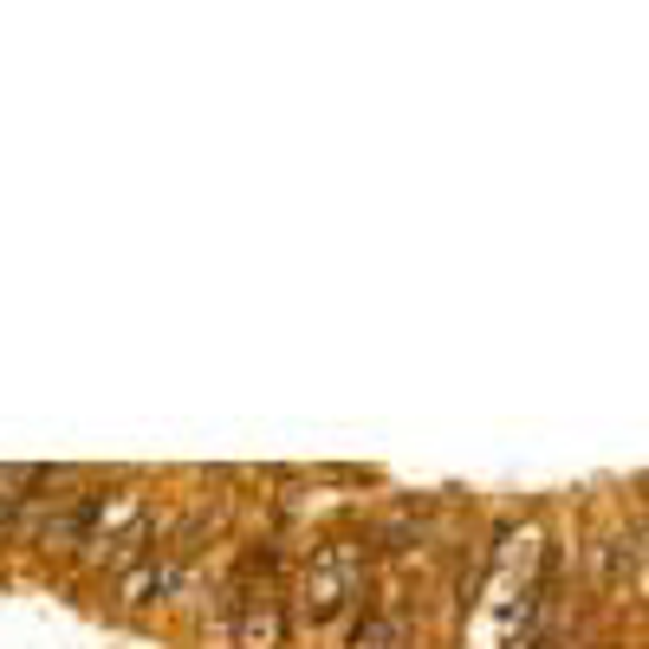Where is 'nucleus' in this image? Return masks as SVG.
Listing matches in <instances>:
<instances>
[{
	"label": "nucleus",
	"mask_w": 649,
	"mask_h": 649,
	"mask_svg": "<svg viewBox=\"0 0 649 649\" xmlns=\"http://www.w3.org/2000/svg\"><path fill=\"white\" fill-rule=\"evenodd\" d=\"M228 611H234V643L240 649H279L286 630H293V611H286V591H279V552L273 545H254L240 559V572L228 584Z\"/></svg>",
	"instance_id": "f03ea898"
},
{
	"label": "nucleus",
	"mask_w": 649,
	"mask_h": 649,
	"mask_svg": "<svg viewBox=\"0 0 649 649\" xmlns=\"http://www.w3.org/2000/svg\"><path fill=\"white\" fill-rule=\"evenodd\" d=\"M364 572H371V533H338L318 539L306 559V578H299V598L286 611H299V623H332V617L364 591Z\"/></svg>",
	"instance_id": "f257e3e1"
},
{
	"label": "nucleus",
	"mask_w": 649,
	"mask_h": 649,
	"mask_svg": "<svg viewBox=\"0 0 649 649\" xmlns=\"http://www.w3.org/2000/svg\"><path fill=\"white\" fill-rule=\"evenodd\" d=\"M176 584H183V566L156 545L144 566H130V572H124V604H130V611H137V604H156V598H169Z\"/></svg>",
	"instance_id": "7ed1b4c3"
}]
</instances>
